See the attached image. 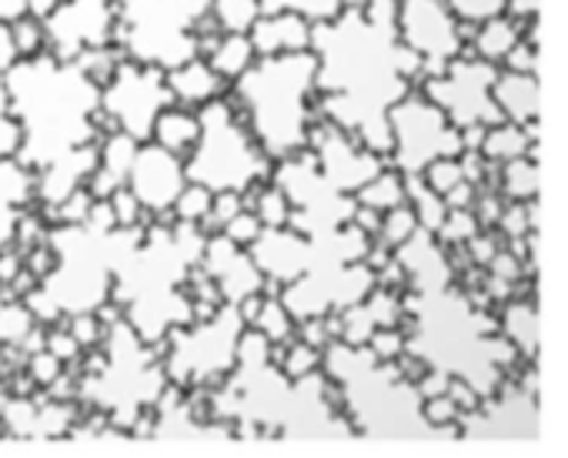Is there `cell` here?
I'll list each match as a JSON object with an SVG mask.
<instances>
[{"mask_svg": "<svg viewBox=\"0 0 568 458\" xmlns=\"http://www.w3.org/2000/svg\"><path fill=\"white\" fill-rule=\"evenodd\" d=\"M398 34L408 51L418 54L425 78L442 74L465 54V24L455 18L448 0H398Z\"/></svg>", "mask_w": 568, "mask_h": 458, "instance_id": "cell-13", "label": "cell"}, {"mask_svg": "<svg viewBox=\"0 0 568 458\" xmlns=\"http://www.w3.org/2000/svg\"><path fill=\"white\" fill-rule=\"evenodd\" d=\"M322 121L392 154V108L425 81V68L398 34V0H365L328 24H315Z\"/></svg>", "mask_w": 568, "mask_h": 458, "instance_id": "cell-1", "label": "cell"}, {"mask_svg": "<svg viewBox=\"0 0 568 458\" xmlns=\"http://www.w3.org/2000/svg\"><path fill=\"white\" fill-rule=\"evenodd\" d=\"M111 204H114V214H118V224H121V227H144V224H151V217H148L141 197H138L128 184H124L121 191L111 194Z\"/></svg>", "mask_w": 568, "mask_h": 458, "instance_id": "cell-48", "label": "cell"}, {"mask_svg": "<svg viewBox=\"0 0 568 458\" xmlns=\"http://www.w3.org/2000/svg\"><path fill=\"white\" fill-rule=\"evenodd\" d=\"M535 11H538V0H511V14L518 21H531Z\"/></svg>", "mask_w": 568, "mask_h": 458, "instance_id": "cell-54", "label": "cell"}, {"mask_svg": "<svg viewBox=\"0 0 568 458\" xmlns=\"http://www.w3.org/2000/svg\"><path fill=\"white\" fill-rule=\"evenodd\" d=\"M465 248L471 252V258H475L478 265H491V258L498 255V248H495V242H491L488 235H475Z\"/></svg>", "mask_w": 568, "mask_h": 458, "instance_id": "cell-53", "label": "cell"}, {"mask_svg": "<svg viewBox=\"0 0 568 458\" xmlns=\"http://www.w3.org/2000/svg\"><path fill=\"white\" fill-rule=\"evenodd\" d=\"M187 164L181 154L144 141L138 151V161L131 167L128 187L141 197L151 221H174V204L181 191L187 187Z\"/></svg>", "mask_w": 568, "mask_h": 458, "instance_id": "cell-16", "label": "cell"}, {"mask_svg": "<svg viewBox=\"0 0 568 458\" xmlns=\"http://www.w3.org/2000/svg\"><path fill=\"white\" fill-rule=\"evenodd\" d=\"M64 368H68V362H61V358H58L54 352H48V348L28 358V372L34 375V381H38L41 388H48Z\"/></svg>", "mask_w": 568, "mask_h": 458, "instance_id": "cell-49", "label": "cell"}, {"mask_svg": "<svg viewBox=\"0 0 568 458\" xmlns=\"http://www.w3.org/2000/svg\"><path fill=\"white\" fill-rule=\"evenodd\" d=\"M318 365H325V355L312 345V342H295V345H288V352H284V358H281V372L288 375V378H312L315 372H318Z\"/></svg>", "mask_w": 568, "mask_h": 458, "instance_id": "cell-41", "label": "cell"}, {"mask_svg": "<svg viewBox=\"0 0 568 458\" xmlns=\"http://www.w3.org/2000/svg\"><path fill=\"white\" fill-rule=\"evenodd\" d=\"M141 141L128 131H114L108 138H101V167L91 174L88 187L94 197H111L114 191H121L131 177V167L138 161Z\"/></svg>", "mask_w": 568, "mask_h": 458, "instance_id": "cell-21", "label": "cell"}, {"mask_svg": "<svg viewBox=\"0 0 568 458\" xmlns=\"http://www.w3.org/2000/svg\"><path fill=\"white\" fill-rule=\"evenodd\" d=\"M438 194H452L458 184H465L468 181V174H465V161H462V154H455V157H438L435 164H428L425 167V174H422Z\"/></svg>", "mask_w": 568, "mask_h": 458, "instance_id": "cell-44", "label": "cell"}, {"mask_svg": "<svg viewBox=\"0 0 568 458\" xmlns=\"http://www.w3.org/2000/svg\"><path fill=\"white\" fill-rule=\"evenodd\" d=\"M257 58H284L315 48V24L295 11H271L251 31Z\"/></svg>", "mask_w": 568, "mask_h": 458, "instance_id": "cell-20", "label": "cell"}, {"mask_svg": "<svg viewBox=\"0 0 568 458\" xmlns=\"http://www.w3.org/2000/svg\"><path fill=\"white\" fill-rule=\"evenodd\" d=\"M204 58H207V64H211L227 84H234L237 78H244V74L254 68L257 51H254L251 34H217V38L207 44Z\"/></svg>", "mask_w": 568, "mask_h": 458, "instance_id": "cell-26", "label": "cell"}, {"mask_svg": "<svg viewBox=\"0 0 568 458\" xmlns=\"http://www.w3.org/2000/svg\"><path fill=\"white\" fill-rule=\"evenodd\" d=\"M535 147V131L531 128H518L511 121H501V124H491L485 128V138H481V154L488 164H508L515 157H525L531 154Z\"/></svg>", "mask_w": 568, "mask_h": 458, "instance_id": "cell-28", "label": "cell"}, {"mask_svg": "<svg viewBox=\"0 0 568 458\" xmlns=\"http://www.w3.org/2000/svg\"><path fill=\"white\" fill-rule=\"evenodd\" d=\"M465 151L462 131L448 114L425 94H408L392 108V167L402 174H425L438 157H455Z\"/></svg>", "mask_w": 568, "mask_h": 458, "instance_id": "cell-10", "label": "cell"}, {"mask_svg": "<svg viewBox=\"0 0 568 458\" xmlns=\"http://www.w3.org/2000/svg\"><path fill=\"white\" fill-rule=\"evenodd\" d=\"M501 328H505V338L525 352V355H535V345H538V315L531 308V302H515L505 308V318H501Z\"/></svg>", "mask_w": 568, "mask_h": 458, "instance_id": "cell-36", "label": "cell"}, {"mask_svg": "<svg viewBox=\"0 0 568 458\" xmlns=\"http://www.w3.org/2000/svg\"><path fill=\"white\" fill-rule=\"evenodd\" d=\"M197 138H201V114L194 108H181V104L164 108L154 124V134H151L154 144H161L181 157H187L194 151Z\"/></svg>", "mask_w": 568, "mask_h": 458, "instance_id": "cell-25", "label": "cell"}, {"mask_svg": "<svg viewBox=\"0 0 568 458\" xmlns=\"http://www.w3.org/2000/svg\"><path fill=\"white\" fill-rule=\"evenodd\" d=\"M34 325H41V322L34 318L28 302H21V298L8 302L0 295V345H21Z\"/></svg>", "mask_w": 568, "mask_h": 458, "instance_id": "cell-37", "label": "cell"}, {"mask_svg": "<svg viewBox=\"0 0 568 458\" xmlns=\"http://www.w3.org/2000/svg\"><path fill=\"white\" fill-rule=\"evenodd\" d=\"M308 151L315 154L325 177L345 194H358L378 171H385V161H388L385 154L372 151L362 138L348 134L345 128H338L332 121L315 124Z\"/></svg>", "mask_w": 568, "mask_h": 458, "instance_id": "cell-15", "label": "cell"}, {"mask_svg": "<svg viewBox=\"0 0 568 458\" xmlns=\"http://www.w3.org/2000/svg\"><path fill=\"white\" fill-rule=\"evenodd\" d=\"M38 411H41V405L34 398H14L11 395V401L0 418H4V428L11 438H38Z\"/></svg>", "mask_w": 568, "mask_h": 458, "instance_id": "cell-40", "label": "cell"}, {"mask_svg": "<svg viewBox=\"0 0 568 458\" xmlns=\"http://www.w3.org/2000/svg\"><path fill=\"white\" fill-rule=\"evenodd\" d=\"M475 235H481V221H478V214H471V207H452L442 224V232H438V238L445 245H468Z\"/></svg>", "mask_w": 568, "mask_h": 458, "instance_id": "cell-42", "label": "cell"}, {"mask_svg": "<svg viewBox=\"0 0 568 458\" xmlns=\"http://www.w3.org/2000/svg\"><path fill=\"white\" fill-rule=\"evenodd\" d=\"M64 325H68L71 335L81 342V348H98V345H104V338H108V325L98 318V312H74V315L64 318Z\"/></svg>", "mask_w": 568, "mask_h": 458, "instance_id": "cell-46", "label": "cell"}, {"mask_svg": "<svg viewBox=\"0 0 568 458\" xmlns=\"http://www.w3.org/2000/svg\"><path fill=\"white\" fill-rule=\"evenodd\" d=\"M211 18L221 34H251L264 18V8L261 0H214Z\"/></svg>", "mask_w": 568, "mask_h": 458, "instance_id": "cell-34", "label": "cell"}, {"mask_svg": "<svg viewBox=\"0 0 568 458\" xmlns=\"http://www.w3.org/2000/svg\"><path fill=\"white\" fill-rule=\"evenodd\" d=\"M0 292H4V282H0Z\"/></svg>", "mask_w": 568, "mask_h": 458, "instance_id": "cell-56", "label": "cell"}, {"mask_svg": "<svg viewBox=\"0 0 568 458\" xmlns=\"http://www.w3.org/2000/svg\"><path fill=\"white\" fill-rule=\"evenodd\" d=\"M535 64H538V51L531 38H521L515 51L505 58V71H518V74H535Z\"/></svg>", "mask_w": 568, "mask_h": 458, "instance_id": "cell-51", "label": "cell"}, {"mask_svg": "<svg viewBox=\"0 0 568 458\" xmlns=\"http://www.w3.org/2000/svg\"><path fill=\"white\" fill-rule=\"evenodd\" d=\"M325 365L342 381L358 428L382 435H432L428 428L435 425L425 418V398L418 385L405 381L395 365L382 362L368 345H328Z\"/></svg>", "mask_w": 568, "mask_h": 458, "instance_id": "cell-4", "label": "cell"}, {"mask_svg": "<svg viewBox=\"0 0 568 458\" xmlns=\"http://www.w3.org/2000/svg\"><path fill=\"white\" fill-rule=\"evenodd\" d=\"M498 64H488L475 54H462L442 74L425 78V98H432L458 131L501 124V111L495 104Z\"/></svg>", "mask_w": 568, "mask_h": 458, "instance_id": "cell-11", "label": "cell"}, {"mask_svg": "<svg viewBox=\"0 0 568 458\" xmlns=\"http://www.w3.org/2000/svg\"><path fill=\"white\" fill-rule=\"evenodd\" d=\"M247 328L261 332L271 345H284L292 342L295 335V315L288 312L281 298H271V295H257V298H247L244 305H237Z\"/></svg>", "mask_w": 568, "mask_h": 458, "instance_id": "cell-24", "label": "cell"}, {"mask_svg": "<svg viewBox=\"0 0 568 458\" xmlns=\"http://www.w3.org/2000/svg\"><path fill=\"white\" fill-rule=\"evenodd\" d=\"M221 235H227L234 245H241V248H251L261 235H264V224H261V217L251 211V204L241 211V214H234L231 221H227V227Z\"/></svg>", "mask_w": 568, "mask_h": 458, "instance_id": "cell-47", "label": "cell"}, {"mask_svg": "<svg viewBox=\"0 0 568 458\" xmlns=\"http://www.w3.org/2000/svg\"><path fill=\"white\" fill-rule=\"evenodd\" d=\"M405 177H408V204H412V211H415V217L422 224V232L438 235L448 211H452L445 194H438L422 174H405Z\"/></svg>", "mask_w": 568, "mask_h": 458, "instance_id": "cell-29", "label": "cell"}, {"mask_svg": "<svg viewBox=\"0 0 568 458\" xmlns=\"http://www.w3.org/2000/svg\"><path fill=\"white\" fill-rule=\"evenodd\" d=\"M201 138L194 151L184 157L187 177L217 191H241L251 194L257 184L271 177L274 161L257 144L244 118L237 114L234 101L217 98L201 111Z\"/></svg>", "mask_w": 568, "mask_h": 458, "instance_id": "cell-6", "label": "cell"}, {"mask_svg": "<svg viewBox=\"0 0 568 458\" xmlns=\"http://www.w3.org/2000/svg\"><path fill=\"white\" fill-rule=\"evenodd\" d=\"M201 272L217 282L224 305H244L247 298H257L267 288V278L257 268L254 255L247 248L234 245L221 232L207 238V248H204V258H201Z\"/></svg>", "mask_w": 568, "mask_h": 458, "instance_id": "cell-18", "label": "cell"}, {"mask_svg": "<svg viewBox=\"0 0 568 458\" xmlns=\"http://www.w3.org/2000/svg\"><path fill=\"white\" fill-rule=\"evenodd\" d=\"M271 181L288 194V201L295 207L292 227H298L305 235H325V232H335V227H345L355 221L358 197L338 191L325 177V171L318 167L312 151L274 161Z\"/></svg>", "mask_w": 568, "mask_h": 458, "instance_id": "cell-9", "label": "cell"}, {"mask_svg": "<svg viewBox=\"0 0 568 458\" xmlns=\"http://www.w3.org/2000/svg\"><path fill=\"white\" fill-rule=\"evenodd\" d=\"M495 104H498L505 121L535 131V124H538V78L518 74V71H501L495 81Z\"/></svg>", "mask_w": 568, "mask_h": 458, "instance_id": "cell-23", "label": "cell"}, {"mask_svg": "<svg viewBox=\"0 0 568 458\" xmlns=\"http://www.w3.org/2000/svg\"><path fill=\"white\" fill-rule=\"evenodd\" d=\"M48 54L74 64L91 48H111L118 31V0H64L44 21Z\"/></svg>", "mask_w": 568, "mask_h": 458, "instance_id": "cell-14", "label": "cell"}, {"mask_svg": "<svg viewBox=\"0 0 568 458\" xmlns=\"http://www.w3.org/2000/svg\"><path fill=\"white\" fill-rule=\"evenodd\" d=\"M11 31H14V41H18V51L21 58H41L48 54V24L24 14L18 21H11Z\"/></svg>", "mask_w": 568, "mask_h": 458, "instance_id": "cell-43", "label": "cell"}, {"mask_svg": "<svg viewBox=\"0 0 568 458\" xmlns=\"http://www.w3.org/2000/svg\"><path fill=\"white\" fill-rule=\"evenodd\" d=\"M24 265L44 282V278H51L54 272H58V265H61V255H58V248L51 245V242H44V245H38V248H31L28 255H24Z\"/></svg>", "mask_w": 568, "mask_h": 458, "instance_id": "cell-50", "label": "cell"}, {"mask_svg": "<svg viewBox=\"0 0 568 458\" xmlns=\"http://www.w3.org/2000/svg\"><path fill=\"white\" fill-rule=\"evenodd\" d=\"M214 0H118L114 44L138 64L174 71L201 58V24Z\"/></svg>", "mask_w": 568, "mask_h": 458, "instance_id": "cell-5", "label": "cell"}, {"mask_svg": "<svg viewBox=\"0 0 568 458\" xmlns=\"http://www.w3.org/2000/svg\"><path fill=\"white\" fill-rule=\"evenodd\" d=\"M264 272L267 285H292L318 265V242L298 227H264V235L247 248Z\"/></svg>", "mask_w": 568, "mask_h": 458, "instance_id": "cell-17", "label": "cell"}, {"mask_svg": "<svg viewBox=\"0 0 568 458\" xmlns=\"http://www.w3.org/2000/svg\"><path fill=\"white\" fill-rule=\"evenodd\" d=\"M538 194V164L535 154L515 157L508 164H501V197L515 201V204H528Z\"/></svg>", "mask_w": 568, "mask_h": 458, "instance_id": "cell-33", "label": "cell"}, {"mask_svg": "<svg viewBox=\"0 0 568 458\" xmlns=\"http://www.w3.org/2000/svg\"><path fill=\"white\" fill-rule=\"evenodd\" d=\"M448 8L465 28H481L485 21L511 14V0H448Z\"/></svg>", "mask_w": 568, "mask_h": 458, "instance_id": "cell-38", "label": "cell"}, {"mask_svg": "<svg viewBox=\"0 0 568 458\" xmlns=\"http://www.w3.org/2000/svg\"><path fill=\"white\" fill-rule=\"evenodd\" d=\"M395 265L402 268V285L412 295H432L452 288V262L442 248V238L432 232H418L395 252Z\"/></svg>", "mask_w": 568, "mask_h": 458, "instance_id": "cell-19", "label": "cell"}, {"mask_svg": "<svg viewBox=\"0 0 568 458\" xmlns=\"http://www.w3.org/2000/svg\"><path fill=\"white\" fill-rule=\"evenodd\" d=\"M171 104L174 98L168 88V71L124 58L114 78L101 88V108L94 114V124L101 138L114 131H128L144 144L151 141L161 111Z\"/></svg>", "mask_w": 568, "mask_h": 458, "instance_id": "cell-8", "label": "cell"}, {"mask_svg": "<svg viewBox=\"0 0 568 458\" xmlns=\"http://www.w3.org/2000/svg\"><path fill=\"white\" fill-rule=\"evenodd\" d=\"M18 61H21V51H18L14 31L8 21H0V74H8Z\"/></svg>", "mask_w": 568, "mask_h": 458, "instance_id": "cell-52", "label": "cell"}, {"mask_svg": "<svg viewBox=\"0 0 568 458\" xmlns=\"http://www.w3.org/2000/svg\"><path fill=\"white\" fill-rule=\"evenodd\" d=\"M14 108V94H11V84H8V74H0V118H8Z\"/></svg>", "mask_w": 568, "mask_h": 458, "instance_id": "cell-55", "label": "cell"}, {"mask_svg": "<svg viewBox=\"0 0 568 458\" xmlns=\"http://www.w3.org/2000/svg\"><path fill=\"white\" fill-rule=\"evenodd\" d=\"M382 285L378 268L372 262H355V265H315L308 275L281 288V302L288 305L295 322H312V318H328L342 315L352 305L365 302L375 288Z\"/></svg>", "mask_w": 568, "mask_h": 458, "instance_id": "cell-12", "label": "cell"}, {"mask_svg": "<svg viewBox=\"0 0 568 458\" xmlns=\"http://www.w3.org/2000/svg\"><path fill=\"white\" fill-rule=\"evenodd\" d=\"M224 84L227 81L207 64V58H194V61L168 71V88H171L174 104L194 108V111H201L204 104L217 101L224 94Z\"/></svg>", "mask_w": 568, "mask_h": 458, "instance_id": "cell-22", "label": "cell"}, {"mask_svg": "<svg viewBox=\"0 0 568 458\" xmlns=\"http://www.w3.org/2000/svg\"><path fill=\"white\" fill-rule=\"evenodd\" d=\"M247 332V322L237 305L217 308L211 318H197L184 328H174L164 352V372L174 385H214L237 368V348Z\"/></svg>", "mask_w": 568, "mask_h": 458, "instance_id": "cell-7", "label": "cell"}, {"mask_svg": "<svg viewBox=\"0 0 568 458\" xmlns=\"http://www.w3.org/2000/svg\"><path fill=\"white\" fill-rule=\"evenodd\" d=\"M422 232V224H418V217H415V211H412V204L405 201V204H398V207H392V211H385L382 214V227H378V248H385V252H398L405 242H412L415 235Z\"/></svg>", "mask_w": 568, "mask_h": 458, "instance_id": "cell-35", "label": "cell"}, {"mask_svg": "<svg viewBox=\"0 0 568 458\" xmlns=\"http://www.w3.org/2000/svg\"><path fill=\"white\" fill-rule=\"evenodd\" d=\"M521 24L515 14H505V18H495V21H485L481 28H475L471 34V54L488 61V64H505V58L515 51V44L525 38L521 34Z\"/></svg>", "mask_w": 568, "mask_h": 458, "instance_id": "cell-27", "label": "cell"}, {"mask_svg": "<svg viewBox=\"0 0 568 458\" xmlns=\"http://www.w3.org/2000/svg\"><path fill=\"white\" fill-rule=\"evenodd\" d=\"M408 315L415 322L408 348L432 368L468 381L481 398L495 391L505 365L515 362V345L491 335L485 325L488 318L452 288L415 295Z\"/></svg>", "mask_w": 568, "mask_h": 458, "instance_id": "cell-3", "label": "cell"}, {"mask_svg": "<svg viewBox=\"0 0 568 458\" xmlns=\"http://www.w3.org/2000/svg\"><path fill=\"white\" fill-rule=\"evenodd\" d=\"M365 0H261L264 14L271 11H295L302 18H308L312 24H328L335 18H342L352 8H362Z\"/></svg>", "mask_w": 568, "mask_h": 458, "instance_id": "cell-31", "label": "cell"}, {"mask_svg": "<svg viewBox=\"0 0 568 458\" xmlns=\"http://www.w3.org/2000/svg\"><path fill=\"white\" fill-rule=\"evenodd\" d=\"M244 207H247V194H241V191H217V194H214V207H211V214H207V221H204V232H207V235L224 232L227 221H231L234 214H241Z\"/></svg>", "mask_w": 568, "mask_h": 458, "instance_id": "cell-45", "label": "cell"}, {"mask_svg": "<svg viewBox=\"0 0 568 458\" xmlns=\"http://www.w3.org/2000/svg\"><path fill=\"white\" fill-rule=\"evenodd\" d=\"M247 204H251V211L261 217L264 227H288V224H292V214H295L288 194H284L271 177H267L264 184H257V187L247 194Z\"/></svg>", "mask_w": 568, "mask_h": 458, "instance_id": "cell-32", "label": "cell"}, {"mask_svg": "<svg viewBox=\"0 0 568 458\" xmlns=\"http://www.w3.org/2000/svg\"><path fill=\"white\" fill-rule=\"evenodd\" d=\"M211 207H214V191L197 181H187V187L181 191V197L174 204V221H191V224L204 227Z\"/></svg>", "mask_w": 568, "mask_h": 458, "instance_id": "cell-39", "label": "cell"}, {"mask_svg": "<svg viewBox=\"0 0 568 458\" xmlns=\"http://www.w3.org/2000/svg\"><path fill=\"white\" fill-rule=\"evenodd\" d=\"M234 108L271 161L308 151L318 124V58L315 51L257 58L234 81Z\"/></svg>", "mask_w": 568, "mask_h": 458, "instance_id": "cell-2", "label": "cell"}, {"mask_svg": "<svg viewBox=\"0 0 568 458\" xmlns=\"http://www.w3.org/2000/svg\"><path fill=\"white\" fill-rule=\"evenodd\" d=\"M355 197H358L362 207H372V211L385 214V211H392V207L408 201V177L398 167H385Z\"/></svg>", "mask_w": 568, "mask_h": 458, "instance_id": "cell-30", "label": "cell"}]
</instances>
